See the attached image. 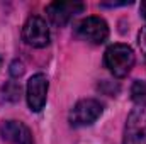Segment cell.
I'll list each match as a JSON object with an SVG mask.
<instances>
[{"instance_id": "1", "label": "cell", "mask_w": 146, "mask_h": 144, "mask_svg": "<svg viewBox=\"0 0 146 144\" xmlns=\"http://www.w3.org/2000/svg\"><path fill=\"white\" fill-rule=\"evenodd\" d=\"M104 63L115 78H124L134 66V53L127 44H112L106 49Z\"/></svg>"}, {"instance_id": "2", "label": "cell", "mask_w": 146, "mask_h": 144, "mask_svg": "<svg viewBox=\"0 0 146 144\" xmlns=\"http://www.w3.org/2000/svg\"><path fill=\"white\" fill-rule=\"evenodd\" d=\"M102 104L95 98H83L70 112V124L73 127H83L94 124L100 115H102Z\"/></svg>"}, {"instance_id": "3", "label": "cell", "mask_w": 146, "mask_h": 144, "mask_svg": "<svg viewBox=\"0 0 146 144\" xmlns=\"http://www.w3.org/2000/svg\"><path fill=\"white\" fill-rule=\"evenodd\" d=\"M122 144H146V107H138L129 114Z\"/></svg>"}, {"instance_id": "4", "label": "cell", "mask_w": 146, "mask_h": 144, "mask_svg": "<svg viewBox=\"0 0 146 144\" xmlns=\"http://www.w3.org/2000/svg\"><path fill=\"white\" fill-rule=\"evenodd\" d=\"M76 36L82 37L83 41H88L92 44H102L109 37V26L100 17H87L80 20L75 27Z\"/></svg>"}, {"instance_id": "5", "label": "cell", "mask_w": 146, "mask_h": 144, "mask_svg": "<svg viewBox=\"0 0 146 144\" xmlns=\"http://www.w3.org/2000/svg\"><path fill=\"white\" fill-rule=\"evenodd\" d=\"M22 39L33 48H46L49 44V29L44 19L39 15H31L24 24Z\"/></svg>"}, {"instance_id": "6", "label": "cell", "mask_w": 146, "mask_h": 144, "mask_svg": "<svg viewBox=\"0 0 146 144\" xmlns=\"http://www.w3.org/2000/svg\"><path fill=\"white\" fill-rule=\"evenodd\" d=\"M85 5L82 2H51L46 7V14L54 26H66L76 14H82Z\"/></svg>"}, {"instance_id": "7", "label": "cell", "mask_w": 146, "mask_h": 144, "mask_svg": "<svg viewBox=\"0 0 146 144\" xmlns=\"http://www.w3.org/2000/svg\"><path fill=\"white\" fill-rule=\"evenodd\" d=\"M48 78L42 73H37L34 76L29 78L27 81V90H26V97H27V104L33 112H41L46 105V95H48Z\"/></svg>"}, {"instance_id": "8", "label": "cell", "mask_w": 146, "mask_h": 144, "mask_svg": "<svg viewBox=\"0 0 146 144\" xmlns=\"http://www.w3.org/2000/svg\"><path fill=\"white\" fill-rule=\"evenodd\" d=\"M0 132L3 136V139L10 141L12 144H34L33 141V134L29 131L27 126H24L22 122L17 120H5L0 126Z\"/></svg>"}, {"instance_id": "9", "label": "cell", "mask_w": 146, "mask_h": 144, "mask_svg": "<svg viewBox=\"0 0 146 144\" xmlns=\"http://www.w3.org/2000/svg\"><path fill=\"white\" fill-rule=\"evenodd\" d=\"M21 98V85L15 81H7L0 88V100L5 104H15Z\"/></svg>"}, {"instance_id": "10", "label": "cell", "mask_w": 146, "mask_h": 144, "mask_svg": "<svg viewBox=\"0 0 146 144\" xmlns=\"http://www.w3.org/2000/svg\"><path fill=\"white\" fill-rule=\"evenodd\" d=\"M131 98L134 104H138V107H146V81L145 80H138L133 83L131 87Z\"/></svg>"}, {"instance_id": "11", "label": "cell", "mask_w": 146, "mask_h": 144, "mask_svg": "<svg viewBox=\"0 0 146 144\" xmlns=\"http://www.w3.org/2000/svg\"><path fill=\"white\" fill-rule=\"evenodd\" d=\"M22 73H24V65H22V61L14 59L12 65H10V75H12L14 78H19Z\"/></svg>"}, {"instance_id": "12", "label": "cell", "mask_w": 146, "mask_h": 144, "mask_svg": "<svg viewBox=\"0 0 146 144\" xmlns=\"http://www.w3.org/2000/svg\"><path fill=\"white\" fill-rule=\"evenodd\" d=\"M139 48L143 49V53L146 54V29H143L139 32Z\"/></svg>"}, {"instance_id": "13", "label": "cell", "mask_w": 146, "mask_h": 144, "mask_svg": "<svg viewBox=\"0 0 146 144\" xmlns=\"http://www.w3.org/2000/svg\"><path fill=\"white\" fill-rule=\"evenodd\" d=\"M141 15L145 17V20H146V2H141Z\"/></svg>"}]
</instances>
